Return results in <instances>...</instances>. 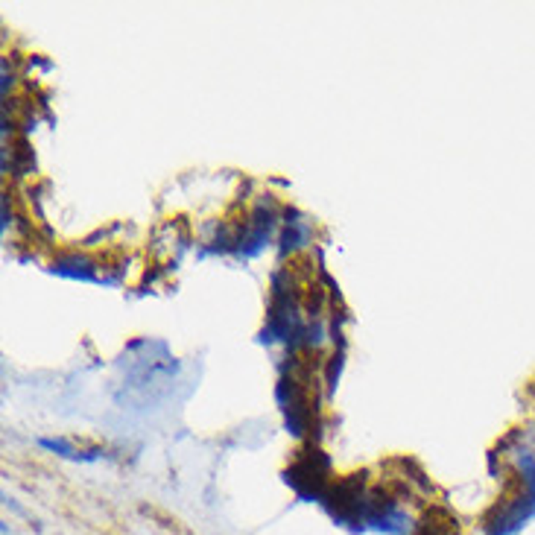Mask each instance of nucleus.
Here are the masks:
<instances>
[{
    "instance_id": "nucleus-1",
    "label": "nucleus",
    "mask_w": 535,
    "mask_h": 535,
    "mask_svg": "<svg viewBox=\"0 0 535 535\" xmlns=\"http://www.w3.org/2000/svg\"><path fill=\"white\" fill-rule=\"evenodd\" d=\"M144 515H152V518H158L161 520V527L164 529H170V532H181V535H188L185 524L176 518V515H167L164 509H158V506H144Z\"/></svg>"
}]
</instances>
